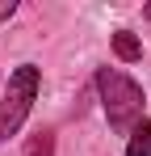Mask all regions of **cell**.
<instances>
[{"label": "cell", "mask_w": 151, "mask_h": 156, "mask_svg": "<svg viewBox=\"0 0 151 156\" xmlns=\"http://www.w3.org/2000/svg\"><path fill=\"white\" fill-rule=\"evenodd\" d=\"M97 89H101V105H105V118L118 135H130L147 114H143V89L134 80L118 72V68H97Z\"/></svg>", "instance_id": "1"}, {"label": "cell", "mask_w": 151, "mask_h": 156, "mask_svg": "<svg viewBox=\"0 0 151 156\" xmlns=\"http://www.w3.org/2000/svg\"><path fill=\"white\" fill-rule=\"evenodd\" d=\"M38 84H42V72L34 63H21V68L8 72V89H4V101H0V139H8V135L21 131V122L34 110Z\"/></svg>", "instance_id": "2"}, {"label": "cell", "mask_w": 151, "mask_h": 156, "mask_svg": "<svg viewBox=\"0 0 151 156\" xmlns=\"http://www.w3.org/2000/svg\"><path fill=\"white\" fill-rule=\"evenodd\" d=\"M113 55H118L122 63H134V59H143V42H139L130 30H118V34H113Z\"/></svg>", "instance_id": "3"}, {"label": "cell", "mask_w": 151, "mask_h": 156, "mask_svg": "<svg viewBox=\"0 0 151 156\" xmlns=\"http://www.w3.org/2000/svg\"><path fill=\"white\" fill-rule=\"evenodd\" d=\"M126 156H151V118H143L139 127L130 131V144H126Z\"/></svg>", "instance_id": "4"}, {"label": "cell", "mask_w": 151, "mask_h": 156, "mask_svg": "<svg viewBox=\"0 0 151 156\" xmlns=\"http://www.w3.org/2000/svg\"><path fill=\"white\" fill-rule=\"evenodd\" d=\"M25 156H55V135H50V131H38V135L25 144Z\"/></svg>", "instance_id": "5"}, {"label": "cell", "mask_w": 151, "mask_h": 156, "mask_svg": "<svg viewBox=\"0 0 151 156\" xmlns=\"http://www.w3.org/2000/svg\"><path fill=\"white\" fill-rule=\"evenodd\" d=\"M13 13H17V0H0V21H8Z\"/></svg>", "instance_id": "6"}, {"label": "cell", "mask_w": 151, "mask_h": 156, "mask_svg": "<svg viewBox=\"0 0 151 156\" xmlns=\"http://www.w3.org/2000/svg\"><path fill=\"white\" fill-rule=\"evenodd\" d=\"M143 13H147V21H151V4H147V9H143Z\"/></svg>", "instance_id": "7"}]
</instances>
